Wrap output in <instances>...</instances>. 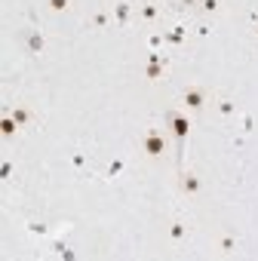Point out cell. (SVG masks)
I'll return each instance as SVG.
<instances>
[{"instance_id": "5b68a950", "label": "cell", "mask_w": 258, "mask_h": 261, "mask_svg": "<svg viewBox=\"0 0 258 261\" xmlns=\"http://www.w3.org/2000/svg\"><path fill=\"white\" fill-rule=\"evenodd\" d=\"M169 74V62L160 56V53H151L148 56V65H145V77L151 80V83H157V80H163Z\"/></svg>"}, {"instance_id": "277c9868", "label": "cell", "mask_w": 258, "mask_h": 261, "mask_svg": "<svg viewBox=\"0 0 258 261\" xmlns=\"http://www.w3.org/2000/svg\"><path fill=\"white\" fill-rule=\"evenodd\" d=\"M175 185H178V194L188 197V200H197V197L203 194V175H200L197 169H191V166L178 172V181H175Z\"/></svg>"}, {"instance_id": "ba28073f", "label": "cell", "mask_w": 258, "mask_h": 261, "mask_svg": "<svg viewBox=\"0 0 258 261\" xmlns=\"http://www.w3.org/2000/svg\"><path fill=\"white\" fill-rule=\"evenodd\" d=\"M166 233H169V243H175V246H178V243H185V240H188V233H191V230H188L185 218H172Z\"/></svg>"}, {"instance_id": "4fadbf2b", "label": "cell", "mask_w": 258, "mask_h": 261, "mask_svg": "<svg viewBox=\"0 0 258 261\" xmlns=\"http://www.w3.org/2000/svg\"><path fill=\"white\" fill-rule=\"evenodd\" d=\"M197 10L206 13V16H209V13H218V10H221V0H200V7H197Z\"/></svg>"}, {"instance_id": "5bb4252c", "label": "cell", "mask_w": 258, "mask_h": 261, "mask_svg": "<svg viewBox=\"0 0 258 261\" xmlns=\"http://www.w3.org/2000/svg\"><path fill=\"white\" fill-rule=\"evenodd\" d=\"M108 22H111V13H105V10H101V13H95V16L89 19V25H92V28H108Z\"/></svg>"}, {"instance_id": "8992f818", "label": "cell", "mask_w": 258, "mask_h": 261, "mask_svg": "<svg viewBox=\"0 0 258 261\" xmlns=\"http://www.w3.org/2000/svg\"><path fill=\"white\" fill-rule=\"evenodd\" d=\"M160 0H139V7H136V19L145 22V25H154L160 19Z\"/></svg>"}, {"instance_id": "30bf717a", "label": "cell", "mask_w": 258, "mask_h": 261, "mask_svg": "<svg viewBox=\"0 0 258 261\" xmlns=\"http://www.w3.org/2000/svg\"><path fill=\"white\" fill-rule=\"evenodd\" d=\"M129 10H133V4H126V0H120V4L114 7V13H111V16H114V22H120V25H123V22L129 19Z\"/></svg>"}, {"instance_id": "7c38bea8", "label": "cell", "mask_w": 258, "mask_h": 261, "mask_svg": "<svg viewBox=\"0 0 258 261\" xmlns=\"http://www.w3.org/2000/svg\"><path fill=\"white\" fill-rule=\"evenodd\" d=\"M0 133H4L7 139H10V136H16V133H19V123L7 114V117H4V123H0Z\"/></svg>"}, {"instance_id": "d6986e66", "label": "cell", "mask_w": 258, "mask_h": 261, "mask_svg": "<svg viewBox=\"0 0 258 261\" xmlns=\"http://www.w3.org/2000/svg\"><path fill=\"white\" fill-rule=\"evenodd\" d=\"M255 40H258V34H255Z\"/></svg>"}, {"instance_id": "e0dca14e", "label": "cell", "mask_w": 258, "mask_h": 261, "mask_svg": "<svg viewBox=\"0 0 258 261\" xmlns=\"http://www.w3.org/2000/svg\"><path fill=\"white\" fill-rule=\"evenodd\" d=\"M28 46H31V53H40V49H43V37H40V34H31Z\"/></svg>"}, {"instance_id": "2e32d148", "label": "cell", "mask_w": 258, "mask_h": 261, "mask_svg": "<svg viewBox=\"0 0 258 261\" xmlns=\"http://www.w3.org/2000/svg\"><path fill=\"white\" fill-rule=\"evenodd\" d=\"M182 40H185V28H182V25H178L175 31L166 34V43H182Z\"/></svg>"}, {"instance_id": "6da1fadb", "label": "cell", "mask_w": 258, "mask_h": 261, "mask_svg": "<svg viewBox=\"0 0 258 261\" xmlns=\"http://www.w3.org/2000/svg\"><path fill=\"white\" fill-rule=\"evenodd\" d=\"M142 151L148 160H166L169 154V129L163 126H148L145 136H142Z\"/></svg>"}, {"instance_id": "8fae6325", "label": "cell", "mask_w": 258, "mask_h": 261, "mask_svg": "<svg viewBox=\"0 0 258 261\" xmlns=\"http://www.w3.org/2000/svg\"><path fill=\"white\" fill-rule=\"evenodd\" d=\"M234 249H237V237H234V233H224V237L218 240V252H224V255H230Z\"/></svg>"}, {"instance_id": "52a82bcc", "label": "cell", "mask_w": 258, "mask_h": 261, "mask_svg": "<svg viewBox=\"0 0 258 261\" xmlns=\"http://www.w3.org/2000/svg\"><path fill=\"white\" fill-rule=\"evenodd\" d=\"M10 117L19 123V129H28V126L34 123V111H31L28 105H22V101H16V105L10 108Z\"/></svg>"}, {"instance_id": "9c48e42d", "label": "cell", "mask_w": 258, "mask_h": 261, "mask_svg": "<svg viewBox=\"0 0 258 261\" xmlns=\"http://www.w3.org/2000/svg\"><path fill=\"white\" fill-rule=\"evenodd\" d=\"M212 105H215V111H218L224 120L237 114V101H234L230 95H212Z\"/></svg>"}, {"instance_id": "7a4b0ae2", "label": "cell", "mask_w": 258, "mask_h": 261, "mask_svg": "<svg viewBox=\"0 0 258 261\" xmlns=\"http://www.w3.org/2000/svg\"><path fill=\"white\" fill-rule=\"evenodd\" d=\"M166 129H169V136L175 142V151L182 154L185 142H188V133H191V120H188V111L185 108H172L166 114Z\"/></svg>"}, {"instance_id": "3957f363", "label": "cell", "mask_w": 258, "mask_h": 261, "mask_svg": "<svg viewBox=\"0 0 258 261\" xmlns=\"http://www.w3.org/2000/svg\"><path fill=\"white\" fill-rule=\"evenodd\" d=\"M209 101H212V95H209V89L200 86V83H188V86L182 89V108H185L188 114H203Z\"/></svg>"}, {"instance_id": "9a60e30c", "label": "cell", "mask_w": 258, "mask_h": 261, "mask_svg": "<svg viewBox=\"0 0 258 261\" xmlns=\"http://www.w3.org/2000/svg\"><path fill=\"white\" fill-rule=\"evenodd\" d=\"M71 4H74V0H46V7H49L53 13H65Z\"/></svg>"}, {"instance_id": "ac0fdd59", "label": "cell", "mask_w": 258, "mask_h": 261, "mask_svg": "<svg viewBox=\"0 0 258 261\" xmlns=\"http://www.w3.org/2000/svg\"><path fill=\"white\" fill-rule=\"evenodd\" d=\"M175 7H182V10H197L200 0H175Z\"/></svg>"}]
</instances>
